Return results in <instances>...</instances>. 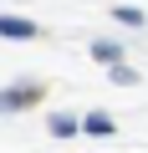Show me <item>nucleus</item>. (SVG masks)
<instances>
[{"label": "nucleus", "mask_w": 148, "mask_h": 153, "mask_svg": "<svg viewBox=\"0 0 148 153\" xmlns=\"http://www.w3.org/2000/svg\"><path fill=\"white\" fill-rule=\"evenodd\" d=\"M0 36H16V41H21V36H36V26H31V21H5V16H0Z\"/></svg>", "instance_id": "2"}, {"label": "nucleus", "mask_w": 148, "mask_h": 153, "mask_svg": "<svg viewBox=\"0 0 148 153\" xmlns=\"http://www.w3.org/2000/svg\"><path fill=\"white\" fill-rule=\"evenodd\" d=\"M51 133H56V138H71V133H77V123H71V117H56V123H51Z\"/></svg>", "instance_id": "4"}, {"label": "nucleus", "mask_w": 148, "mask_h": 153, "mask_svg": "<svg viewBox=\"0 0 148 153\" xmlns=\"http://www.w3.org/2000/svg\"><path fill=\"white\" fill-rule=\"evenodd\" d=\"M82 133H92V138H112V117H102V112H92V117L82 123Z\"/></svg>", "instance_id": "1"}, {"label": "nucleus", "mask_w": 148, "mask_h": 153, "mask_svg": "<svg viewBox=\"0 0 148 153\" xmlns=\"http://www.w3.org/2000/svg\"><path fill=\"white\" fill-rule=\"evenodd\" d=\"M26 102H36V92H31V87H16V92H5V107H26Z\"/></svg>", "instance_id": "3"}]
</instances>
